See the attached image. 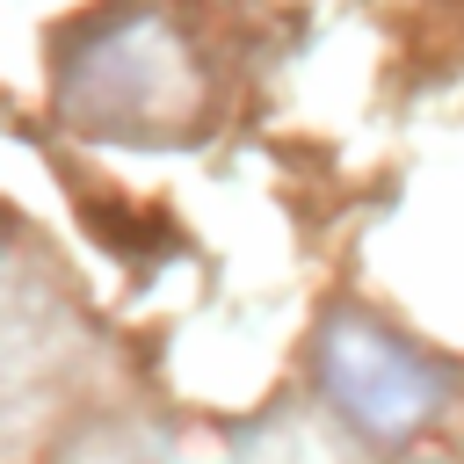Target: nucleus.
Here are the masks:
<instances>
[{
  "label": "nucleus",
  "mask_w": 464,
  "mask_h": 464,
  "mask_svg": "<svg viewBox=\"0 0 464 464\" xmlns=\"http://www.w3.org/2000/svg\"><path fill=\"white\" fill-rule=\"evenodd\" d=\"M65 109L87 130L167 138L196 116L188 44L160 14H109L87 29V51L65 65Z\"/></svg>",
  "instance_id": "f257e3e1"
},
{
  "label": "nucleus",
  "mask_w": 464,
  "mask_h": 464,
  "mask_svg": "<svg viewBox=\"0 0 464 464\" xmlns=\"http://www.w3.org/2000/svg\"><path fill=\"white\" fill-rule=\"evenodd\" d=\"M312 370H319V392L334 399V413L348 428H362L370 442H384V450L392 442H413L442 413V392H450L442 362L413 355L399 334H384V326H370L355 312H341L319 334Z\"/></svg>",
  "instance_id": "f03ea898"
}]
</instances>
